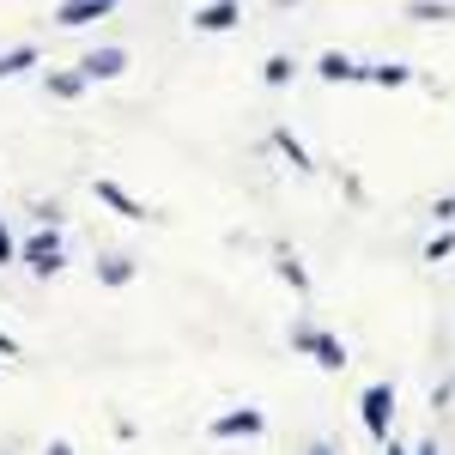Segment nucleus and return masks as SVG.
Returning <instances> with one entry per match:
<instances>
[{"mask_svg": "<svg viewBox=\"0 0 455 455\" xmlns=\"http://www.w3.org/2000/svg\"><path fill=\"white\" fill-rule=\"evenodd\" d=\"M274 274H280L291 291H310V267H304V261H298L291 249H280V255H274Z\"/></svg>", "mask_w": 455, "mask_h": 455, "instance_id": "ddd939ff", "label": "nucleus"}, {"mask_svg": "<svg viewBox=\"0 0 455 455\" xmlns=\"http://www.w3.org/2000/svg\"><path fill=\"white\" fill-rule=\"evenodd\" d=\"M237 25H243V0H207V6H195V31L219 36V31H237Z\"/></svg>", "mask_w": 455, "mask_h": 455, "instance_id": "0eeeda50", "label": "nucleus"}, {"mask_svg": "<svg viewBox=\"0 0 455 455\" xmlns=\"http://www.w3.org/2000/svg\"><path fill=\"white\" fill-rule=\"evenodd\" d=\"M413 25H455V0H407Z\"/></svg>", "mask_w": 455, "mask_h": 455, "instance_id": "9b49d317", "label": "nucleus"}, {"mask_svg": "<svg viewBox=\"0 0 455 455\" xmlns=\"http://www.w3.org/2000/svg\"><path fill=\"white\" fill-rule=\"evenodd\" d=\"M43 455H73V443H68V437H49V450H43Z\"/></svg>", "mask_w": 455, "mask_h": 455, "instance_id": "412c9836", "label": "nucleus"}, {"mask_svg": "<svg viewBox=\"0 0 455 455\" xmlns=\"http://www.w3.org/2000/svg\"><path fill=\"white\" fill-rule=\"evenodd\" d=\"M267 431V413L261 407H231V413H219V419H207V437H261Z\"/></svg>", "mask_w": 455, "mask_h": 455, "instance_id": "39448f33", "label": "nucleus"}, {"mask_svg": "<svg viewBox=\"0 0 455 455\" xmlns=\"http://www.w3.org/2000/svg\"><path fill=\"white\" fill-rule=\"evenodd\" d=\"M315 73H322L328 85H358V79H364V61H352L347 49H328V55L315 61Z\"/></svg>", "mask_w": 455, "mask_h": 455, "instance_id": "1a4fd4ad", "label": "nucleus"}, {"mask_svg": "<svg viewBox=\"0 0 455 455\" xmlns=\"http://www.w3.org/2000/svg\"><path fill=\"white\" fill-rule=\"evenodd\" d=\"M304 455H334V443H310V450H304Z\"/></svg>", "mask_w": 455, "mask_h": 455, "instance_id": "b1692460", "label": "nucleus"}, {"mask_svg": "<svg viewBox=\"0 0 455 455\" xmlns=\"http://www.w3.org/2000/svg\"><path fill=\"white\" fill-rule=\"evenodd\" d=\"M450 255H455V237H450V231H437V237L425 243V261H450Z\"/></svg>", "mask_w": 455, "mask_h": 455, "instance_id": "a211bd4d", "label": "nucleus"}, {"mask_svg": "<svg viewBox=\"0 0 455 455\" xmlns=\"http://www.w3.org/2000/svg\"><path fill=\"white\" fill-rule=\"evenodd\" d=\"M291 352H304V358H315L322 371H347L352 358H347V340L340 334H328V328H315V322H291Z\"/></svg>", "mask_w": 455, "mask_h": 455, "instance_id": "f257e3e1", "label": "nucleus"}, {"mask_svg": "<svg viewBox=\"0 0 455 455\" xmlns=\"http://www.w3.org/2000/svg\"><path fill=\"white\" fill-rule=\"evenodd\" d=\"M0 358H19V340L12 334H0Z\"/></svg>", "mask_w": 455, "mask_h": 455, "instance_id": "4be33fe9", "label": "nucleus"}, {"mask_svg": "<svg viewBox=\"0 0 455 455\" xmlns=\"http://www.w3.org/2000/svg\"><path fill=\"white\" fill-rule=\"evenodd\" d=\"M19 267H31L36 280H55V274L68 267V255H61V237H55V225H43L31 243H19Z\"/></svg>", "mask_w": 455, "mask_h": 455, "instance_id": "7ed1b4c3", "label": "nucleus"}, {"mask_svg": "<svg viewBox=\"0 0 455 455\" xmlns=\"http://www.w3.org/2000/svg\"><path fill=\"white\" fill-rule=\"evenodd\" d=\"M116 12V0H55V25L61 31H85V25H98Z\"/></svg>", "mask_w": 455, "mask_h": 455, "instance_id": "423d86ee", "label": "nucleus"}, {"mask_svg": "<svg viewBox=\"0 0 455 455\" xmlns=\"http://www.w3.org/2000/svg\"><path fill=\"white\" fill-rule=\"evenodd\" d=\"M134 274H140L134 255H104V261H98V280H104V285H128Z\"/></svg>", "mask_w": 455, "mask_h": 455, "instance_id": "2eb2a0df", "label": "nucleus"}, {"mask_svg": "<svg viewBox=\"0 0 455 455\" xmlns=\"http://www.w3.org/2000/svg\"><path fill=\"white\" fill-rule=\"evenodd\" d=\"M383 455H413V450H401V443H395V437H388V443H383Z\"/></svg>", "mask_w": 455, "mask_h": 455, "instance_id": "5701e85b", "label": "nucleus"}, {"mask_svg": "<svg viewBox=\"0 0 455 455\" xmlns=\"http://www.w3.org/2000/svg\"><path fill=\"white\" fill-rule=\"evenodd\" d=\"M261 79H267V85H291V79H298V61H291V55H267V61H261Z\"/></svg>", "mask_w": 455, "mask_h": 455, "instance_id": "f3484780", "label": "nucleus"}, {"mask_svg": "<svg viewBox=\"0 0 455 455\" xmlns=\"http://www.w3.org/2000/svg\"><path fill=\"white\" fill-rule=\"evenodd\" d=\"M122 73H128V49H116V43L79 55V79H85V85H104V79H122Z\"/></svg>", "mask_w": 455, "mask_h": 455, "instance_id": "20e7f679", "label": "nucleus"}, {"mask_svg": "<svg viewBox=\"0 0 455 455\" xmlns=\"http://www.w3.org/2000/svg\"><path fill=\"white\" fill-rule=\"evenodd\" d=\"M274 6H298V0H274Z\"/></svg>", "mask_w": 455, "mask_h": 455, "instance_id": "a878e982", "label": "nucleus"}, {"mask_svg": "<svg viewBox=\"0 0 455 455\" xmlns=\"http://www.w3.org/2000/svg\"><path fill=\"white\" fill-rule=\"evenodd\" d=\"M358 419L371 431V443H388L395 437V383H371L358 395Z\"/></svg>", "mask_w": 455, "mask_h": 455, "instance_id": "f03ea898", "label": "nucleus"}, {"mask_svg": "<svg viewBox=\"0 0 455 455\" xmlns=\"http://www.w3.org/2000/svg\"><path fill=\"white\" fill-rule=\"evenodd\" d=\"M92 195H98L109 212H122V219H146V201H134V195H128L116 176H98V182H92Z\"/></svg>", "mask_w": 455, "mask_h": 455, "instance_id": "6e6552de", "label": "nucleus"}, {"mask_svg": "<svg viewBox=\"0 0 455 455\" xmlns=\"http://www.w3.org/2000/svg\"><path fill=\"white\" fill-rule=\"evenodd\" d=\"M43 92L68 104V98H79V92H85V79H79V68H68V73H43Z\"/></svg>", "mask_w": 455, "mask_h": 455, "instance_id": "4468645a", "label": "nucleus"}, {"mask_svg": "<svg viewBox=\"0 0 455 455\" xmlns=\"http://www.w3.org/2000/svg\"><path fill=\"white\" fill-rule=\"evenodd\" d=\"M274 146L285 152V164H291V171H315V164H310V152H304V140H298L291 128H274Z\"/></svg>", "mask_w": 455, "mask_h": 455, "instance_id": "dca6fc26", "label": "nucleus"}, {"mask_svg": "<svg viewBox=\"0 0 455 455\" xmlns=\"http://www.w3.org/2000/svg\"><path fill=\"white\" fill-rule=\"evenodd\" d=\"M413 455H437V443H419V450H413Z\"/></svg>", "mask_w": 455, "mask_h": 455, "instance_id": "393cba45", "label": "nucleus"}, {"mask_svg": "<svg viewBox=\"0 0 455 455\" xmlns=\"http://www.w3.org/2000/svg\"><path fill=\"white\" fill-rule=\"evenodd\" d=\"M431 219H437V225H450V219H455V201H437V207H431Z\"/></svg>", "mask_w": 455, "mask_h": 455, "instance_id": "aec40b11", "label": "nucleus"}, {"mask_svg": "<svg viewBox=\"0 0 455 455\" xmlns=\"http://www.w3.org/2000/svg\"><path fill=\"white\" fill-rule=\"evenodd\" d=\"M19 261V243H12V231H6V219H0V267H12Z\"/></svg>", "mask_w": 455, "mask_h": 455, "instance_id": "6ab92c4d", "label": "nucleus"}, {"mask_svg": "<svg viewBox=\"0 0 455 455\" xmlns=\"http://www.w3.org/2000/svg\"><path fill=\"white\" fill-rule=\"evenodd\" d=\"M364 79H371V85H383V92H401V85H413V68H407V61H371Z\"/></svg>", "mask_w": 455, "mask_h": 455, "instance_id": "9d476101", "label": "nucleus"}, {"mask_svg": "<svg viewBox=\"0 0 455 455\" xmlns=\"http://www.w3.org/2000/svg\"><path fill=\"white\" fill-rule=\"evenodd\" d=\"M43 55H36V43H19V49H0V79H19V73H31Z\"/></svg>", "mask_w": 455, "mask_h": 455, "instance_id": "f8f14e48", "label": "nucleus"}]
</instances>
